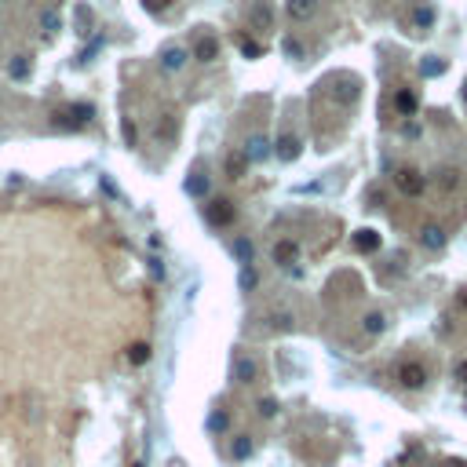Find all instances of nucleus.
<instances>
[{"mask_svg": "<svg viewBox=\"0 0 467 467\" xmlns=\"http://www.w3.org/2000/svg\"><path fill=\"white\" fill-rule=\"evenodd\" d=\"M394 186H398L406 198H420L424 186H427V179H424V172H416V168H398V172H394Z\"/></svg>", "mask_w": 467, "mask_h": 467, "instance_id": "f257e3e1", "label": "nucleus"}, {"mask_svg": "<svg viewBox=\"0 0 467 467\" xmlns=\"http://www.w3.org/2000/svg\"><path fill=\"white\" fill-rule=\"evenodd\" d=\"M91 117V106H66L55 114V128H66V132H77V128H84Z\"/></svg>", "mask_w": 467, "mask_h": 467, "instance_id": "f03ea898", "label": "nucleus"}, {"mask_svg": "<svg viewBox=\"0 0 467 467\" xmlns=\"http://www.w3.org/2000/svg\"><path fill=\"white\" fill-rule=\"evenodd\" d=\"M398 383H401L406 391H420L424 383H427V369H424L420 362H406V365L398 369Z\"/></svg>", "mask_w": 467, "mask_h": 467, "instance_id": "7ed1b4c3", "label": "nucleus"}, {"mask_svg": "<svg viewBox=\"0 0 467 467\" xmlns=\"http://www.w3.org/2000/svg\"><path fill=\"white\" fill-rule=\"evenodd\" d=\"M205 219L212 223V227H230L234 223V205L230 201H212V205H205Z\"/></svg>", "mask_w": 467, "mask_h": 467, "instance_id": "20e7f679", "label": "nucleus"}, {"mask_svg": "<svg viewBox=\"0 0 467 467\" xmlns=\"http://www.w3.org/2000/svg\"><path fill=\"white\" fill-rule=\"evenodd\" d=\"M420 245L431 249V252H442L445 249V230L438 227V223H427V227L420 230Z\"/></svg>", "mask_w": 467, "mask_h": 467, "instance_id": "39448f33", "label": "nucleus"}, {"mask_svg": "<svg viewBox=\"0 0 467 467\" xmlns=\"http://www.w3.org/2000/svg\"><path fill=\"white\" fill-rule=\"evenodd\" d=\"M296 255H299L296 241H278V245H274V263H278V267H292Z\"/></svg>", "mask_w": 467, "mask_h": 467, "instance_id": "423d86ee", "label": "nucleus"}, {"mask_svg": "<svg viewBox=\"0 0 467 467\" xmlns=\"http://www.w3.org/2000/svg\"><path fill=\"white\" fill-rule=\"evenodd\" d=\"M354 249H358V252H376V249H380V234H376L373 227L354 230Z\"/></svg>", "mask_w": 467, "mask_h": 467, "instance_id": "0eeeda50", "label": "nucleus"}, {"mask_svg": "<svg viewBox=\"0 0 467 467\" xmlns=\"http://www.w3.org/2000/svg\"><path fill=\"white\" fill-rule=\"evenodd\" d=\"M285 8H288V15H292V19L303 22V19H311V15L318 11V0H288Z\"/></svg>", "mask_w": 467, "mask_h": 467, "instance_id": "6e6552de", "label": "nucleus"}, {"mask_svg": "<svg viewBox=\"0 0 467 467\" xmlns=\"http://www.w3.org/2000/svg\"><path fill=\"white\" fill-rule=\"evenodd\" d=\"M394 106H398V114H401V117H413L420 103H416V95H413L409 88H401V91L394 95Z\"/></svg>", "mask_w": 467, "mask_h": 467, "instance_id": "1a4fd4ad", "label": "nucleus"}, {"mask_svg": "<svg viewBox=\"0 0 467 467\" xmlns=\"http://www.w3.org/2000/svg\"><path fill=\"white\" fill-rule=\"evenodd\" d=\"M274 154H278L281 161H296V157H299V139H296V135H281V139H278V150H274Z\"/></svg>", "mask_w": 467, "mask_h": 467, "instance_id": "9d476101", "label": "nucleus"}, {"mask_svg": "<svg viewBox=\"0 0 467 467\" xmlns=\"http://www.w3.org/2000/svg\"><path fill=\"white\" fill-rule=\"evenodd\" d=\"M267 154H270V139H267V135H252V139H249L245 157H249V161H263Z\"/></svg>", "mask_w": 467, "mask_h": 467, "instance_id": "9b49d317", "label": "nucleus"}, {"mask_svg": "<svg viewBox=\"0 0 467 467\" xmlns=\"http://www.w3.org/2000/svg\"><path fill=\"white\" fill-rule=\"evenodd\" d=\"M234 380L237 383H252L255 380V362L252 358H234Z\"/></svg>", "mask_w": 467, "mask_h": 467, "instance_id": "f8f14e48", "label": "nucleus"}, {"mask_svg": "<svg viewBox=\"0 0 467 467\" xmlns=\"http://www.w3.org/2000/svg\"><path fill=\"white\" fill-rule=\"evenodd\" d=\"M194 55H198L201 62H212V59L219 55V40H216V37H201L198 47H194Z\"/></svg>", "mask_w": 467, "mask_h": 467, "instance_id": "ddd939ff", "label": "nucleus"}, {"mask_svg": "<svg viewBox=\"0 0 467 467\" xmlns=\"http://www.w3.org/2000/svg\"><path fill=\"white\" fill-rule=\"evenodd\" d=\"M362 329H365L369 336H380L383 329H387V318H383L380 311H369V314H365V321H362Z\"/></svg>", "mask_w": 467, "mask_h": 467, "instance_id": "4468645a", "label": "nucleus"}, {"mask_svg": "<svg viewBox=\"0 0 467 467\" xmlns=\"http://www.w3.org/2000/svg\"><path fill=\"white\" fill-rule=\"evenodd\" d=\"M245 168H249V157H245V150L227 157V175H230V179H241V175H245Z\"/></svg>", "mask_w": 467, "mask_h": 467, "instance_id": "2eb2a0df", "label": "nucleus"}, {"mask_svg": "<svg viewBox=\"0 0 467 467\" xmlns=\"http://www.w3.org/2000/svg\"><path fill=\"white\" fill-rule=\"evenodd\" d=\"M161 62H165V70H183L186 52H183V47H165V55H161Z\"/></svg>", "mask_w": 467, "mask_h": 467, "instance_id": "dca6fc26", "label": "nucleus"}, {"mask_svg": "<svg viewBox=\"0 0 467 467\" xmlns=\"http://www.w3.org/2000/svg\"><path fill=\"white\" fill-rule=\"evenodd\" d=\"M270 22H274V11H270L267 4H255V8H252V26H255V29H270Z\"/></svg>", "mask_w": 467, "mask_h": 467, "instance_id": "f3484780", "label": "nucleus"}, {"mask_svg": "<svg viewBox=\"0 0 467 467\" xmlns=\"http://www.w3.org/2000/svg\"><path fill=\"white\" fill-rule=\"evenodd\" d=\"M150 343H132V347H128V362H132V365H147L150 362Z\"/></svg>", "mask_w": 467, "mask_h": 467, "instance_id": "a211bd4d", "label": "nucleus"}, {"mask_svg": "<svg viewBox=\"0 0 467 467\" xmlns=\"http://www.w3.org/2000/svg\"><path fill=\"white\" fill-rule=\"evenodd\" d=\"M40 26H44V34H59V29H62V15L52 8V11H44L40 15Z\"/></svg>", "mask_w": 467, "mask_h": 467, "instance_id": "6ab92c4d", "label": "nucleus"}, {"mask_svg": "<svg viewBox=\"0 0 467 467\" xmlns=\"http://www.w3.org/2000/svg\"><path fill=\"white\" fill-rule=\"evenodd\" d=\"M230 453H234V460H249V457H252V438H249V434L234 438V449H230Z\"/></svg>", "mask_w": 467, "mask_h": 467, "instance_id": "aec40b11", "label": "nucleus"}, {"mask_svg": "<svg viewBox=\"0 0 467 467\" xmlns=\"http://www.w3.org/2000/svg\"><path fill=\"white\" fill-rule=\"evenodd\" d=\"M413 19H416V26H424V29H427V26L434 22V8H431V4H416Z\"/></svg>", "mask_w": 467, "mask_h": 467, "instance_id": "412c9836", "label": "nucleus"}, {"mask_svg": "<svg viewBox=\"0 0 467 467\" xmlns=\"http://www.w3.org/2000/svg\"><path fill=\"white\" fill-rule=\"evenodd\" d=\"M11 77H15V80L29 77V59H26V55H15V59H11Z\"/></svg>", "mask_w": 467, "mask_h": 467, "instance_id": "4be33fe9", "label": "nucleus"}, {"mask_svg": "<svg viewBox=\"0 0 467 467\" xmlns=\"http://www.w3.org/2000/svg\"><path fill=\"white\" fill-rule=\"evenodd\" d=\"M237 285H241V292H252V288L260 285V278H255L252 267H245V270H241V278H237Z\"/></svg>", "mask_w": 467, "mask_h": 467, "instance_id": "5701e85b", "label": "nucleus"}, {"mask_svg": "<svg viewBox=\"0 0 467 467\" xmlns=\"http://www.w3.org/2000/svg\"><path fill=\"white\" fill-rule=\"evenodd\" d=\"M292 321H296V318H292V314H285V311H281V314H270V325H274V329H281V332L292 329Z\"/></svg>", "mask_w": 467, "mask_h": 467, "instance_id": "b1692460", "label": "nucleus"}, {"mask_svg": "<svg viewBox=\"0 0 467 467\" xmlns=\"http://www.w3.org/2000/svg\"><path fill=\"white\" fill-rule=\"evenodd\" d=\"M332 95H336V99H340V103H354V99H358V88H354V80H350V84H343V88H336Z\"/></svg>", "mask_w": 467, "mask_h": 467, "instance_id": "393cba45", "label": "nucleus"}, {"mask_svg": "<svg viewBox=\"0 0 467 467\" xmlns=\"http://www.w3.org/2000/svg\"><path fill=\"white\" fill-rule=\"evenodd\" d=\"M255 409H260V416H278V398H260Z\"/></svg>", "mask_w": 467, "mask_h": 467, "instance_id": "a878e982", "label": "nucleus"}, {"mask_svg": "<svg viewBox=\"0 0 467 467\" xmlns=\"http://www.w3.org/2000/svg\"><path fill=\"white\" fill-rule=\"evenodd\" d=\"M442 70H445V62H442V59H427L424 66H420V73H424V77H438Z\"/></svg>", "mask_w": 467, "mask_h": 467, "instance_id": "bb28decb", "label": "nucleus"}, {"mask_svg": "<svg viewBox=\"0 0 467 467\" xmlns=\"http://www.w3.org/2000/svg\"><path fill=\"white\" fill-rule=\"evenodd\" d=\"M234 252H237V260H241V263H245V267L252 263V245H249V241H245V237H241V241H237V245H234Z\"/></svg>", "mask_w": 467, "mask_h": 467, "instance_id": "cd10ccee", "label": "nucleus"}, {"mask_svg": "<svg viewBox=\"0 0 467 467\" xmlns=\"http://www.w3.org/2000/svg\"><path fill=\"white\" fill-rule=\"evenodd\" d=\"M205 427H208V431H216V434H219V431H227V413H212Z\"/></svg>", "mask_w": 467, "mask_h": 467, "instance_id": "c85d7f7f", "label": "nucleus"}, {"mask_svg": "<svg viewBox=\"0 0 467 467\" xmlns=\"http://www.w3.org/2000/svg\"><path fill=\"white\" fill-rule=\"evenodd\" d=\"M157 135H161V139H172V135H175V124H172V117H168V114L161 117V124H157Z\"/></svg>", "mask_w": 467, "mask_h": 467, "instance_id": "c756f323", "label": "nucleus"}, {"mask_svg": "<svg viewBox=\"0 0 467 467\" xmlns=\"http://www.w3.org/2000/svg\"><path fill=\"white\" fill-rule=\"evenodd\" d=\"M186 190H190V194H205V190H208V179L194 175V179H186Z\"/></svg>", "mask_w": 467, "mask_h": 467, "instance_id": "7c9ffc66", "label": "nucleus"}, {"mask_svg": "<svg viewBox=\"0 0 467 467\" xmlns=\"http://www.w3.org/2000/svg\"><path fill=\"white\" fill-rule=\"evenodd\" d=\"M241 52H245V59H260V44H252L249 37H241Z\"/></svg>", "mask_w": 467, "mask_h": 467, "instance_id": "2f4dec72", "label": "nucleus"}, {"mask_svg": "<svg viewBox=\"0 0 467 467\" xmlns=\"http://www.w3.org/2000/svg\"><path fill=\"white\" fill-rule=\"evenodd\" d=\"M172 4V0H142V8H147V11H154V15H161V11H165Z\"/></svg>", "mask_w": 467, "mask_h": 467, "instance_id": "473e14b6", "label": "nucleus"}, {"mask_svg": "<svg viewBox=\"0 0 467 467\" xmlns=\"http://www.w3.org/2000/svg\"><path fill=\"white\" fill-rule=\"evenodd\" d=\"M285 55H292V59H299V55H303V44H299V40H292V37H288V40H285Z\"/></svg>", "mask_w": 467, "mask_h": 467, "instance_id": "72a5a7b5", "label": "nucleus"}, {"mask_svg": "<svg viewBox=\"0 0 467 467\" xmlns=\"http://www.w3.org/2000/svg\"><path fill=\"white\" fill-rule=\"evenodd\" d=\"M442 190H457V172H442Z\"/></svg>", "mask_w": 467, "mask_h": 467, "instance_id": "f704fd0d", "label": "nucleus"}, {"mask_svg": "<svg viewBox=\"0 0 467 467\" xmlns=\"http://www.w3.org/2000/svg\"><path fill=\"white\" fill-rule=\"evenodd\" d=\"M124 139L135 147V124H132V121H124Z\"/></svg>", "mask_w": 467, "mask_h": 467, "instance_id": "c9c22d12", "label": "nucleus"}, {"mask_svg": "<svg viewBox=\"0 0 467 467\" xmlns=\"http://www.w3.org/2000/svg\"><path fill=\"white\" fill-rule=\"evenodd\" d=\"M457 380H460V383H467V358L457 365Z\"/></svg>", "mask_w": 467, "mask_h": 467, "instance_id": "e433bc0d", "label": "nucleus"}, {"mask_svg": "<svg viewBox=\"0 0 467 467\" xmlns=\"http://www.w3.org/2000/svg\"><path fill=\"white\" fill-rule=\"evenodd\" d=\"M442 467H467V460H445Z\"/></svg>", "mask_w": 467, "mask_h": 467, "instance_id": "4c0bfd02", "label": "nucleus"}, {"mask_svg": "<svg viewBox=\"0 0 467 467\" xmlns=\"http://www.w3.org/2000/svg\"><path fill=\"white\" fill-rule=\"evenodd\" d=\"M460 303H464V307H467V288H460Z\"/></svg>", "mask_w": 467, "mask_h": 467, "instance_id": "58836bf2", "label": "nucleus"}, {"mask_svg": "<svg viewBox=\"0 0 467 467\" xmlns=\"http://www.w3.org/2000/svg\"><path fill=\"white\" fill-rule=\"evenodd\" d=\"M464 103H467V84H464Z\"/></svg>", "mask_w": 467, "mask_h": 467, "instance_id": "ea45409f", "label": "nucleus"}]
</instances>
